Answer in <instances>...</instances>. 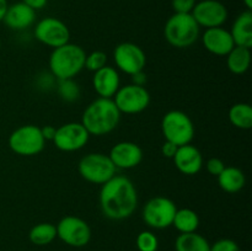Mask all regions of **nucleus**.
I'll use <instances>...</instances> for the list:
<instances>
[{
	"instance_id": "1",
	"label": "nucleus",
	"mask_w": 252,
	"mask_h": 251,
	"mask_svg": "<svg viewBox=\"0 0 252 251\" xmlns=\"http://www.w3.org/2000/svg\"><path fill=\"white\" fill-rule=\"evenodd\" d=\"M98 203L101 212L111 220H123L134 213L138 206V193L128 177L115 175L101 185Z\"/></svg>"
},
{
	"instance_id": "2",
	"label": "nucleus",
	"mask_w": 252,
	"mask_h": 251,
	"mask_svg": "<svg viewBox=\"0 0 252 251\" xmlns=\"http://www.w3.org/2000/svg\"><path fill=\"white\" fill-rule=\"evenodd\" d=\"M121 112L112 98L98 97L89 103L81 117V125L90 135L101 137L117 128Z\"/></svg>"
},
{
	"instance_id": "3",
	"label": "nucleus",
	"mask_w": 252,
	"mask_h": 251,
	"mask_svg": "<svg viewBox=\"0 0 252 251\" xmlns=\"http://www.w3.org/2000/svg\"><path fill=\"white\" fill-rule=\"evenodd\" d=\"M86 52L75 43L63 44L52 51L48 59V66L52 76L57 80L74 79L85 68Z\"/></svg>"
},
{
	"instance_id": "4",
	"label": "nucleus",
	"mask_w": 252,
	"mask_h": 251,
	"mask_svg": "<svg viewBox=\"0 0 252 251\" xmlns=\"http://www.w3.org/2000/svg\"><path fill=\"white\" fill-rule=\"evenodd\" d=\"M201 27L191 14H176L169 17L164 27L167 43L175 48H189L196 43Z\"/></svg>"
},
{
	"instance_id": "5",
	"label": "nucleus",
	"mask_w": 252,
	"mask_h": 251,
	"mask_svg": "<svg viewBox=\"0 0 252 251\" xmlns=\"http://www.w3.org/2000/svg\"><path fill=\"white\" fill-rule=\"evenodd\" d=\"M161 132L165 140L177 147L189 144L194 138L193 121L184 111H169L162 117Z\"/></svg>"
},
{
	"instance_id": "6",
	"label": "nucleus",
	"mask_w": 252,
	"mask_h": 251,
	"mask_svg": "<svg viewBox=\"0 0 252 251\" xmlns=\"http://www.w3.org/2000/svg\"><path fill=\"white\" fill-rule=\"evenodd\" d=\"M78 171L85 181L103 185L116 175V166L110 157L103 153H89L80 159Z\"/></svg>"
},
{
	"instance_id": "7",
	"label": "nucleus",
	"mask_w": 252,
	"mask_h": 251,
	"mask_svg": "<svg viewBox=\"0 0 252 251\" xmlns=\"http://www.w3.org/2000/svg\"><path fill=\"white\" fill-rule=\"evenodd\" d=\"M9 148L20 157H34L46 147L41 127L34 125H24L10 134Z\"/></svg>"
},
{
	"instance_id": "8",
	"label": "nucleus",
	"mask_w": 252,
	"mask_h": 251,
	"mask_svg": "<svg viewBox=\"0 0 252 251\" xmlns=\"http://www.w3.org/2000/svg\"><path fill=\"white\" fill-rule=\"evenodd\" d=\"M177 207L172 199L164 196L150 198L143 208V220L153 229H166L172 225Z\"/></svg>"
},
{
	"instance_id": "9",
	"label": "nucleus",
	"mask_w": 252,
	"mask_h": 251,
	"mask_svg": "<svg viewBox=\"0 0 252 251\" xmlns=\"http://www.w3.org/2000/svg\"><path fill=\"white\" fill-rule=\"evenodd\" d=\"M121 113L126 115H137L147 110L150 105V94L145 86L127 84L118 89L112 97Z\"/></svg>"
},
{
	"instance_id": "10",
	"label": "nucleus",
	"mask_w": 252,
	"mask_h": 251,
	"mask_svg": "<svg viewBox=\"0 0 252 251\" xmlns=\"http://www.w3.org/2000/svg\"><path fill=\"white\" fill-rule=\"evenodd\" d=\"M57 238L73 248H83L91 240V228L84 219L76 216H66L56 225Z\"/></svg>"
},
{
	"instance_id": "11",
	"label": "nucleus",
	"mask_w": 252,
	"mask_h": 251,
	"mask_svg": "<svg viewBox=\"0 0 252 251\" xmlns=\"http://www.w3.org/2000/svg\"><path fill=\"white\" fill-rule=\"evenodd\" d=\"M34 37L42 44L51 48H57L70 41L69 27L57 17H44L34 26Z\"/></svg>"
},
{
	"instance_id": "12",
	"label": "nucleus",
	"mask_w": 252,
	"mask_h": 251,
	"mask_svg": "<svg viewBox=\"0 0 252 251\" xmlns=\"http://www.w3.org/2000/svg\"><path fill=\"white\" fill-rule=\"evenodd\" d=\"M89 138L90 134L81 122H69L57 128L52 142L61 152L71 153L83 149L88 144Z\"/></svg>"
},
{
	"instance_id": "13",
	"label": "nucleus",
	"mask_w": 252,
	"mask_h": 251,
	"mask_svg": "<svg viewBox=\"0 0 252 251\" xmlns=\"http://www.w3.org/2000/svg\"><path fill=\"white\" fill-rule=\"evenodd\" d=\"M113 61L116 66L123 73L132 76L143 71L147 64V56L138 44L133 42H122L113 51Z\"/></svg>"
},
{
	"instance_id": "14",
	"label": "nucleus",
	"mask_w": 252,
	"mask_h": 251,
	"mask_svg": "<svg viewBox=\"0 0 252 251\" xmlns=\"http://www.w3.org/2000/svg\"><path fill=\"white\" fill-rule=\"evenodd\" d=\"M191 15L199 27H221L228 20V9L219 0H201L196 2Z\"/></svg>"
},
{
	"instance_id": "15",
	"label": "nucleus",
	"mask_w": 252,
	"mask_h": 251,
	"mask_svg": "<svg viewBox=\"0 0 252 251\" xmlns=\"http://www.w3.org/2000/svg\"><path fill=\"white\" fill-rule=\"evenodd\" d=\"M111 161L116 169L129 170L138 166L143 160V149L133 142H120L116 143L110 150Z\"/></svg>"
},
{
	"instance_id": "16",
	"label": "nucleus",
	"mask_w": 252,
	"mask_h": 251,
	"mask_svg": "<svg viewBox=\"0 0 252 251\" xmlns=\"http://www.w3.org/2000/svg\"><path fill=\"white\" fill-rule=\"evenodd\" d=\"M176 169L181 174L193 176L198 174L203 167V157L201 152L191 143L177 148L176 154L172 157Z\"/></svg>"
},
{
	"instance_id": "17",
	"label": "nucleus",
	"mask_w": 252,
	"mask_h": 251,
	"mask_svg": "<svg viewBox=\"0 0 252 251\" xmlns=\"http://www.w3.org/2000/svg\"><path fill=\"white\" fill-rule=\"evenodd\" d=\"M202 42L209 53L219 57H226V54L235 47L230 32L223 29V26L206 29L202 36Z\"/></svg>"
},
{
	"instance_id": "18",
	"label": "nucleus",
	"mask_w": 252,
	"mask_h": 251,
	"mask_svg": "<svg viewBox=\"0 0 252 251\" xmlns=\"http://www.w3.org/2000/svg\"><path fill=\"white\" fill-rule=\"evenodd\" d=\"M93 86L100 97L112 98L121 88L120 73L113 66H103L94 73Z\"/></svg>"
},
{
	"instance_id": "19",
	"label": "nucleus",
	"mask_w": 252,
	"mask_h": 251,
	"mask_svg": "<svg viewBox=\"0 0 252 251\" xmlns=\"http://www.w3.org/2000/svg\"><path fill=\"white\" fill-rule=\"evenodd\" d=\"M36 21V11L24 2L9 5L2 22L12 31H24L31 27Z\"/></svg>"
},
{
	"instance_id": "20",
	"label": "nucleus",
	"mask_w": 252,
	"mask_h": 251,
	"mask_svg": "<svg viewBox=\"0 0 252 251\" xmlns=\"http://www.w3.org/2000/svg\"><path fill=\"white\" fill-rule=\"evenodd\" d=\"M230 34L233 37L234 44L238 47H252V12L245 10L241 12L235 20L230 29Z\"/></svg>"
},
{
	"instance_id": "21",
	"label": "nucleus",
	"mask_w": 252,
	"mask_h": 251,
	"mask_svg": "<svg viewBox=\"0 0 252 251\" xmlns=\"http://www.w3.org/2000/svg\"><path fill=\"white\" fill-rule=\"evenodd\" d=\"M217 177L219 187L228 193H236L241 191L246 184V177L243 170L235 166H225Z\"/></svg>"
},
{
	"instance_id": "22",
	"label": "nucleus",
	"mask_w": 252,
	"mask_h": 251,
	"mask_svg": "<svg viewBox=\"0 0 252 251\" xmlns=\"http://www.w3.org/2000/svg\"><path fill=\"white\" fill-rule=\"evenodd\" d=\"M251 64V49L235 46L226 54V66L235 75L246 73Z\"/></svg>"
},
{
	"instance_id": "23",
	"label": "nucleus",
	"mask_w": 252,
	"mask_h": 251,
	"mask_svg": "<svg viewBox=\"0 0 252 251\" xmlns=\"http://www.w3.org/2000/svg\"><path fill=\"white\" fill-rule=\"evenodd\" d=\"M176 251H209L211 244L206 238L197 231L180 234L175 241Z\"/></svg>"
},
{
	"instance_id": "24",
	"label": "nucleus",
	"mask_w": 252,
	"mask_h": 251,
	"mask_svg": "<svg viewBox=\"0 0 252 251\" xmlns=\"http://www.w3.org/2000/svg\"><path fill=\"white\" fill-rule=\"evenodd\" d=\"M172 225L181 234L193 233V231H197L199 226V217L191 208L177 209L176 213H175Z\"/></svg>"
},
{
	"instance_id": "25",
	"label": "nucleus",
	"mask_w": 252,
	"mask_h": 251,
	"mask_svg": "<svg viewBox=\"0 0 252 251\" xmlns=\"http://www.w3.org/2000/svg\"><path fill=\"white\" fill-rule=\"evenodd\" d=\"M229 121L239 129H250L252 127V107L249 103H234L228 113Z\"/></svg>"
},
{
	"instance_id": "26",
	"label": "nucleus",
	"mask_w": 252,
	"mask_h": 251,
	"mask_svg": "<svg viewBox=\"0 0 252 251\" xmlns=\"http://www.w3.org/2000/svg\"><path fill=\"white\" fill-rule=\"evenodd\" d=\"M57 238V228L52 223H39L32 226L29 239L33 245L46 246Z\"/></svg>"
},
{
	"instance_id": "27",
	"label": "nucleus",
	"mask_w": 252,
	"mask_h": 251,
	"mask_svg": "<svg viewBox=\"0 0 252 251\" xmlns=\"http://www.w3.org/2000/svg\"><path fill=\"white\" fill-rule=\"evenodd\" d=\"M59 96L66 102H74L80 97V88L74 81V79H65V80H58Z\"/></svg>"
},
{
	"instance_id": "28",
	"label": "nucleus",
	"mask_w": 252,
	"mask_h": 251,
	"mask_svg": "<svg viewBox=\"0 0 252 251\" xmlns=\"http://www.w3.org/2000/svg\"><path fill=\"white\" fill-rule=\"evenodd\" d=\"M135 244L139 251H157L159 248V240L157 235L150 230L140 231L138 234Z\"/></svg>"
},
{
	"instance_id": "29",
	"label": "nucleus",
	"mask_w": 252,
	"mask_h": 251,
	"mask_svg": "<svg viewBox=\"0 0 252 251\" xmlns=\"http://www.w3.org/2000/svg\"><path fill=\"white\" fill-rule=\"evenodd\" d=\"M107 65V54L102 51H94L91 53L86 54L85 58V68L88 70L95 71L100 70L103 66Z\"/></svg>"
},
{
	"instance_id": "30",
	"label": "nucleus",
	"mask_w": 252,
	"mask_h": 251,
	"mask_svg": "<svg viewBox=\"0 0 252 251\" xmlns=\"http://www.w3.org/2000/svg\"><path fill=\"white\" fill-rule=\"evenodd\" d=\"M209 251H240L238 244L233 239H219L213 245H211Z\"/></svg>"
},
{
	"instance_id": "31",
	"label": "nucleus",
	"mask_w": 252,
	"mask_h": 251,
	"mask_svg": "<svg viewBox=\"0 0 252 251\" xmlns=\"http://www.w3.org/2000/svg\"><path fill=\"white\" fill-rule=\"evenodd\" d=\"M197 0H171V6L176 14H191Z\"/></svg>"
},
{
	"instance_id": "32",
	"label": "nucleus",
	"mask_w": 252,
	"mask_h": 251,
	"mask_svg": "<svg viewBox=\"0 0 252 251\" xmlns=\"http://www.w3.org/2000/svg\"><path fill=\"white\" fill-rule=\"evenodd\" d=\"M224 167H225V164H224L223 160L219 159V157H211L206 164L207 171L211 175H213V176H218V175L223 171Z\"/></svg>"
},
{
	"instance_id": "33",
	"label": "nucleus",
	"mask_w": 252,
	"mask_h": 251,
	"mask_svg": "<svg viewBox=\"0 0 252 251\" xmlns=\"http://www.w3.org/2000/svg\"><path fill=\"white\" fill-rule=\"evenodd\" d=\"M177 145H175L174 143L171 142H167L165 140L164 144L161 145V153L165 157H169V159H172L174 155L176 154V150H177Z\"/></svg>"
},
{
	"instance_id": "34",
	"label": "nucleus",
	"mask_w": 252,
	"mask_h": 251,
	"mask_svg": "<svg viewBox=\"0 0 252 251\" xmlns=\"http://www.w3.org/2000/svg\"><path fill=\"white\" fill-rule=\"evenodd\" d=\"M21 2H24L27 6L33 9L34 11H37V10L43 9L47 5V2H48V0H21Z\"/></svg>"
},
{
	"instance_id": "35",
	"label": "nucleus",
	"mask_w": 252,
	"mask_h": 251,
	"mask_svg": "<svg viewBox=\"0 0 252 251\" xmlns=\"http://www.w3.org/2000/svg\"><path fill=\"white\" fill-rule=\"evenodd\" d=\"M56 127H53V126H44V127L41 128V132H42V135H43L44 140H53L54 138V134H56Z\"/></svg>"
},
{
	"instance_id": "36",
	"label": "nucleus",
	"mask_w": 252,
	"mask_h": 251,
	"mask_svg": "<svg viewBox=\"0 0 252 251\" xmlns=\"http://www.w3.org/2000/svg\"><path fill=\"white\" fill-rule=\"evenodd\" d=\"M132 84H135V85L144 86V84L147 83V76L143 71H139V73H135L132 75Z\"/></svg>"
},
{
	"instance_id": "37",
	"label": "nucleus",
	"mask_w": 252,
	"mask_h": 251,
	"mask_svg": "<svg viewBox=\"0 0 252 251\" xmlns=\"http://www.w3.org/2000/svg\"><path fill=\"white\" fill-rule=\"evenodd\" d=\"M7 7H9L7 0H0V22H2V20H4Z\"/></svg>"
},
{
	"instance_id": "38",
	"label": "nucleus",
	"mask_w": 252,
	"mask_h": 251,
	"mask_svg": "<svg viewBox=\"0 0 252 251\" xmlns=\"http://www.w3.org/2000/svg\"><path fill=\"white\" fill-rule=\"evenodd\" d=\"M244 4H245L246 6V10H252V0H243Z\"/></svg>"
}]
</instances>
